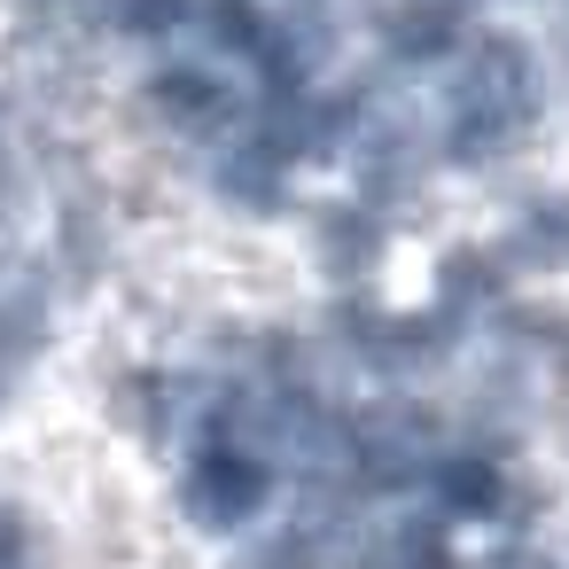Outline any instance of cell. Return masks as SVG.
<instances>
[{
	"mask_svg": "<svg viewBox=\"0 0 569 569\" xmlns=\"http://www.w3.org/2000/svg\"><path fill=\"white\" fill-rule=\"evenodd\" d=\"M382 234H390V219L367 203V196H343V203H320L312 219H305V242H312V266L336 281V289H359V281H375V266H382Z\"/></svg>",
	"mask_w": 569,
	"mask_h": 569,
	"instance_id": "obj_1",
	"label": "cell"
},
{
	"mask_svg": "<svg viewBox=\"0 0 569 569\" xmlns=\"http://www.w3.org/2000/svg\"><path fill=\"white\" fill-rule=\"evenodd\" d=\"M196 24V0H94V32L110 40H172Z\"/></svg>",
	"mask_w": 569,
	"mask_h": 569,
	"instance_id": "obj_2",
	"label": "cell"
},
{
	"mask_svg": "<svg viewBox=\"0 0 569 569\" xmlns=\"http://www.w3.org/2000/svg\"><path fill=\"white\" fill-rule=\"evenodd\" d=\"M196 491H203V515H242V507H258V460H242V452H203L196 460Z\"/></svg>",
	"mask_w": 569,
	"mask_h": 569,
	"instance_id": "obj_3",
	"label": "cell"
}]
</instances>
